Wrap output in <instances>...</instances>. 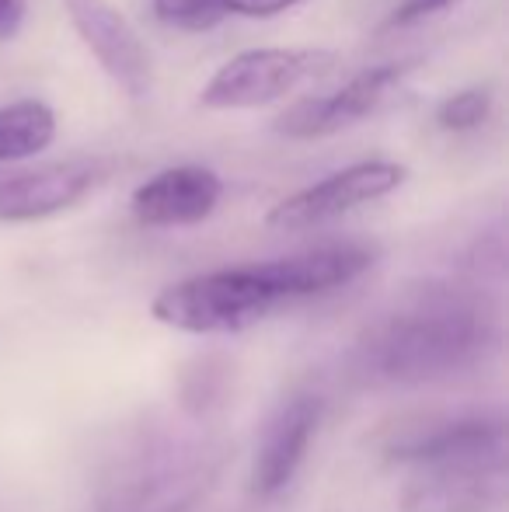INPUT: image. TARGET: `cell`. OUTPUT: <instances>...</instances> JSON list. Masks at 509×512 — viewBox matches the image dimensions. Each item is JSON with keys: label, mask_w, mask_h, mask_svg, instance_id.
<instances>
[{"label": "cell", "mask_w": 509, "mask_h": 512, "mask_svg": "<svg viewBox=\"0 0 509 512\" xmlns=\"http://www.w3.org/2000/svg\"><path fill=\"white\" fill-rule=\"evenodd\" d=\"M321 411L325 405L318 394L297 391L279 401L276 411L265 418L252 460V492L258 499H276L279 492L290 488L311 450V439L318 436Z\"/></svg>", "instance_id": "cell-8"}, {"label": "cell", "mask_w": 509, "mask_h": 512, "mask_svg": "<svg viewBox=\"0 0 509 512\" xmlns=\"http://www.w3.org/2000/svg\"><path fill=\"white\" fill-rule=\"evenodd\" d=\"M387 457L412 464L401 512H492L506 492V418H429L394 432Z\"/></svg>", "instance_id": "cell-3"}, {"label": "cell", "mask_w": 509, "mask_h": 512, "mask_svg": "<svg viewBox=\"0 0 509 512\" xmlns=\"http://www.w3.org/2000/svg\"><path fill=\"white\" fill-rule=\"evenodd\" d=\"M56 140V115L46 102L21 98L0 108V161H25Z\"/></svg>", "instance_id": "cell-12"}, {"label": "cell", "mask_w": 509, "mask_h": 512, "mask_svg": "<svg viewBox=\"0 0 509 512\" xmlns=\"http://www.w3.org/2000/svg\"><path fill=\"white\" fill-rule=\"evenodd\" d=\"M154 14L171 28H182V32H210L224 14V0H150Z\"/></svg>", "instance_id": "cell-13"}, {"label": "cell", "mask_w": 509, "mask_h": 512, "mask_svg": "<svg viewBox=\"0 0 509 512\" xmlns=\"http://www.w3.org/2000/svg\"><path fill=\"white\" fill-rule=\"evenodd\" d=\"M227 446L203 415L136 425L98 478V512H192L213 492Z\"/></svg>", "instance_id": "cell-4"}, {"label": "cell", "mask_w": 509, "mask_h": 512, "mask_svg": "<svg viewBox=\"0 0 509 512\" xmlns=\"http://www.w3.org/2000/svg\"><path fill=\"white\" fill-rule=\"evenodd\" d=\"M398 81H401V67H394V63L360 70V74L349 77L342 88L328 91V95L304 98V102L279 112L272 129H276L279 136H290V140H318V136L342 133V129L367 119Z\"/></svg>", "instance_id": "cell-9"}, {"label": "cell", "mask_w": 509, "mask_h": 512, "mask_svg": "<svg viewBox=\"0 0 509 512\" xmlns=\"http://www.w3.org/2000/svg\"><path fill=\"white\" fill-rule=\"evenodd\" d=\"M457 0H401L391 14H387V25L384 28H412V25H422V21L436 18L443 14L447 7H454Z\"/></svg>", "instance_id": "cell-15"}, {"label": "cell", "mask_w": 509, "mask_h": 512, "mask_svg": "<svg viewBox=\"0 0 509 512\" xmlns=\"http://www.w3.org/2000/svg\"><path fill=\"white\" fill-rule=\"evenodd\" d=\"M335 56L325 49H248L238 53L210 77L199 105L213 112L227 108H258L286 98L311 77L332 70Z\"/></svg>", "instance_id": "cell-5"}, {"label": "cell", "mask_w": 509, "mask_h": 512, "mask_svg": "<svg viewBox=\"0 0 509 512\" xmlns=\"http://www.w3.org/2000/svg\"><path fill=\"white\" fill-rule=\"evenodd\" d=\"M370 265H374V251L363 244H328V248L300 251L272 262L199 272L182 283L164 286L150 304V314L168 328L189 331V335L245 331L272 317L279 307L342 290L360 279Z\"/></svg>", "instance_id": "cell-2"}, {"label": "cell", "mask_w": 509, "mask_h": 512, "mask_svg": "<svg viewBox=\"0 0 509 512\" xmlns=\"http://www.w3.org/2000/svg\"><path fill=\"white\" fill-rule=\"evenodd\" d=\"M67 18L81 42L91 49L102 70L126 91L129 98H147L154 81V63L143 46L140 32L126 14L109 0H63Z\"/></svg>", "instance_id": "cell-7"}, {"label": "cell", "mask_w": 509, "mask_h": 512, "mask_svg": "<svg viewBox=\"0 0 509 512\" xmlns=\"http://www.w3.org/2000/svg\"><path fill=\"white\" fill-rule=\"evenodd\" d=\"M25 7L28 0H0V39L18 32L21 21H25Z\"/></svg>", "instance_id": "cell-17"}, {"label": "cell", "mask_w": 509, "mask_h": 512, "mask_svg": "<svg viewBox=\"0 0 509 512\" xmlns=\"http://www.w3.org/2000/svg\"><path fill=\"white\" fill-rule=\"evenodd\" d=\"M102 178L105 168L98 161L53 164V168L4 178L0 182V223H28L63 213L81 203Z\"/></svg>", "instance_id": "cell-11"}, {"label": "cell", "mask_w": 509, "mask_h": 512, "mask_svg": "<svg viewBox=\"0 0 509 512\" xmlns=\"http://www.w3.org/2000/svg\"><path fill=\"white\" fill-rule=\"evenodd\" d=\"M499 310L464 283H426L384 310L356 345V370L370 384H440L485 366L499 349Z\"/></svg>", "instance_id": "cell-1"}, {"label": "cell", "mask_w": 509, "mask_h": 512, "mask_svg": "<svg viewBox=\"0 0 509 512\" xmlns=\"http://www.w3.org/2000/svg\"><path fill=\"white\" fill-rule=\"evenodd\" d=\"M489 115H492L489 88H468V91H457L454 98H447V102L440 105L436 122H440L447 133H471V129L482 126Z\"/></svg>", "instance_id": "cell-14"}, {"label": "cell", "mask_w": 509, "mask_h": 512, "mask_svg": "<svg viewBox=\"0 0 509 512\" xmlns=\"http://www.w3.org/2000/svg\"><path fill=\"white\" fill-rule=\"evenodd\" d=\"M224 196L217 171L203 164H175L157 171L133 192V216L143 227H192L203 223Z\"/></svg>", "instance_id": "cell-10"}, {"label": "cell", "mask_w": 509, "mask_h": 512, "mask_svg": "<svg viewBox=\"0 0 509 512\" xmlns=\"http://www.w3.org/2000/svg\"><path fill=\"white\" fill-rule=\"evenodd\" d=\"M408 171L398 161H360L353 168H342L335 175L321 178V182L307 185V189L286 196L283 203H276L265 216L272 230H311L321 227L328 220L353 213V209L377 203V199L391 196L394 189H401Z\"/></svg>", "instance_id": "cell-6"}, {"label": "cell", "mask_w": 509, "mask_h": 512, "mask_svg": "<svg viewBox=\"0 0 509 512\" xmlns=\"http://www.w3.org/2000/svg\"><path fill=\"white\" fill-rule=\"evenodd\" d=\"M297 4L300 0H224V14H238V18H272V14H283Z\"/></svg>", "instance_id": "cell-16"}]
</instances>
